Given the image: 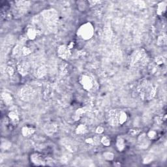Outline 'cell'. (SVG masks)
Segmentation results:
<instances>
[{"label":"cell","instance_id":"obj_33","mask_svg":"<svg viewBox=\"0 0 167 167\" xmlns=\"http://www.w3.org/2000/svg\"><path fill=\"white\" fill-rule=\"evenodd\" d=\"M104 130H105V129H104V128L103 127H101V126H99V127H97L96 130V133L98 134H101L102 133H103Z\"/></svg>","mask_w":167,"mask_h":167},{"label":"cell","instance_id":"obj_30","mask_svg":"<svg viewBox=\"0 0 167 167\" xmlns=\"http://www.w3.org/2000/svg\"><path fill=\"white\" fill-rule=\"evenodd\" d=\"M85 110H84V108H78V109L76 110V111L75 112V115L74 118L76 120H79V118L82 116V114H84L85 113Z\"/></svg>","mask_w":167,"mask_h":167},{"label":"cell","instance_id":"obj_20","mask_svg":"<svg viewBox=\"0 0 167 167\" xmlns=\"http://www.w3.org/2000/svg\"><path fill=\"white\" fill-rule=\"evenodd\" d=\"M146 136L150 141H154V140L157 139L158 137H159V132L155 129H151L148 132Z\"/></svg>","mask_w":167,"mask_h":167},{"label":"cell","instance_id":"obj_13","mask_svg":"<svg viewBox=\"0 0 167 167\" xmlns=\"http://www.w3.org/2000/svg\"><path fill=\"white\" fill-rule=\"evenodd\" d=\"M30 69V65L28 62L22 61L17 65V71L22 76H26L29 73Z\"/></svg>","mask_w":167,"mask_h":167},{"label":"cell","instance_id":"obj_22","mask_svg":"<svg viewBox=\"0 0 167 167\" xmlns=\"http://www.w3.org/2000/svg\"><path fill=\"white\" fill-rule=\"evenodd\" d=\"M88 131V128L84 124H80L76 128L75 133L76 134L79 135H82L87 133Z\"/></svg>","mask_w":167,"mask_h":167},{"label":"cell","instance_id":"obj_10","mask_svg":"<svg viewBox=\"0 0 167 167\" xmlns=\"http://www.w3.org/2000/svg\"><path fill=\"white\" fill-rule=\"evenodd\" d=\"M40 34V31L35 27H30L26 30V33L24 34L27 40H33L37 38L38 35Z\"/></svg>","mask_w":167,"mask_h":167},{"label":"cell","instance_id":"obj_19","mask_svg":"<svg viewBox=\"0 0 167 167\" xmlns=\"http://www.w3.org/2000/svg\"><path fill=\"white\" fill-rule=\"evenodd\" d=\"M166 9V2H160L158 4L157 7V14L159 16H162L165 12Z\"/></svg>","mask_w":167,"mask_h":167},{"label":"cell","instance_id":"obj_16","mask_svg":"<svg viewBox=\"0 0 167 167\" xmlns=\"http://www.w3.org/2000/svg\"><path fill=\"white\" fill-rule=\"evenodd\" d=\"M2 102L5 104V105L10 106L13 103V99L12 96L8 93H2Z\"/></svg>","mask_w":167,"mask_h":167},{"label":"cell","instance_id":"obj_1","mask_svg":"<svg viewBox=\"0 0 167 167\" xmlns=\"http://www.w3.org/2000/svg\"><path fill=\"white\" fill-rule=\"evenodd\" d=\"M135 95L143 101H150L156 93V88L148 80H143L135 89Z\"/></svg>","mask_w":167,"mask_h":167},{"label":"cell","instance_id":"obj_26","mask_svg":"<svg viewBox=\"0 0 167 167\" xmlns=\"http://www.w3.org/2000/svg\"><path fill=\"white\" fill-rule=\"evenodd\" d=\"M31 53V50L28 47H26L24 45L22 44V49H21V56H27L30 55Z\"/></svg>","mask_w":167,"mask_h":167},{"label":"cell","instance_id":"obj_25","mask_svg":"<svg viewBox=\"0 0 167 167\" xmlns=\"http://www.w3.org/2000/svg\"><path fill=\"white\" fill-rule=\"evenodd\" d=\"M155 63L157 66H164L166 64V60L163 56H158L155 58Z\"/></svg>","mask_w":167,"mask_h":167},{"label":"cell","instance_id":"obj_6","mask_svg":"<svg viewBox=\"0 0 167 167\" xmlns=\"http://www.w3.org/2000/svg\"><path fill=\"white\" fill-rule=\"evenodd\" d=\"M19 96L20 99H22V100L28 101L34 97L35 92L33 89L31 87L25 86L20 89Z\"/></svg>","mask_w":167,"mask_h":167},{"label":"cell","instance_id":"obj_18","mask_svg":"<svg viewBox=\"0 0 167 167\" xmlns=\"http://www.w3.org/2000/svg\"><path fill=\"white\" fill-rule=\"evenodd\" d=\"M116 148L118 149V150L119 151H122L125 150V140L120 136L117 137L116 139Z\"/></svg>","mask_w":167,"mask_h":167},{"label":"cell","instance_id":"obj_23","mask_svg":"<svg viewBox=\"0 0 167 167\" xmlns=\"http://www.w3.org/2000/svg\"><path fill=\"white\" fill-rule=\"evenodd\" d=\"M47 74V69L44 66H41L39 67V68L36 71V76L38 78H43Z\"/></svg>","mask_w":167,"mask_h":167},{"label":"cell","instance_id":"obj_31","mask_svg":"<svg viewBox=\"0 0 167 167\" xmlns=\"http://www.w3.org/2000/svg\"><path fill=\"white\" fill-rule=\"evenodd\" d=\"M153 159V157L151 156V155H149V156H147L146 157H145V159H144V162L143 163L144 164H148L150 163V162H151Z\"/></svg>","mask_w":167,"mask_h":167},{"label":"cell","instance_id":"obj_8","mask_svg":"<svg viewBox=\"0 0 167 167\" xmlns=\"http://www.w3.org/2000/svg\"><path fill=\"white\" fill-rule=\"evenodd\" d=\"M57 56L62 60H67L71 56V50L69 47L67 45L62 44L57 48Z\"/></svg>","mask_w":167,"mask_h":167},{"label":"cell","instance_id":"obj_12","mask_svg":"<svg viewBox=\"0 0 167 167\" xmlns=\"http://www.w3.org/2000/svg\"><path fill=\"white\" fill-rule=\"evenodd\" d=\"M150 141L146 136V133H141L139 134L138 138V144L141 149H146L150 146Z\"/></svg>","mask_w":167,"mask_h":167},{"label":"cell","instance_id":"obj_11","mask_svg":"<svg viewBox=\"0 0 167 167\" xmlns=\"http://www.w3.org/2000/svg\"><path fill=\"white\" fill-rule=\"evenodd\" d=\"M43 130L45 134L48 136H52L55 134L57 130V125L52 122H48L44 124L43 127Z\"/></svg>","mask_w":167,"mask_h":167},{"label":"cell","instance_id":"obj_24","mask_svg":"<svg viewBox=\"0 0 167 167\" xmlns=\"http://www.w3.org/2000/svg\"><path fill=\"white\" fill-rule=\"evenodd\" d=\"M12 146V144L11 142H9L7 140H2V144H1V149L2 150H7L9 149H10Z\"/></svg>","mask_w":167,"mask_h":167},{"label":"cell","instance_id":"obj_7","mask_svg":"<svg viewBox=\"0 0 167 167\" xmlns=\"http://www.w3.org/2000/svg\"><path fill=\"white\" fill-rule=\"evenodd\" d=\"M31 163L35 166H46L47 159L39 153H33L30 157Z\"/></svg>","mask_w":167,"mask_h":167},{"label":"cell","instance_id":"obj_35","mask_svg":"<svg viewBox=\"0 0 167 167\" xmlns=\"http://www.w3.org/2000/svg\"><path fill=\"white\" fill-rule=\"evenodd\" d=\"M114 165L115 166H121V164L120 163V162H115V163L114 164Z\"/></svg>","mask_w":167,"mask_h":167},{"label":"cell","instance_id":"obj_9","mask_svg":"<svg viewBox=\"0 0 167 167\" xmlns=\"http://www.w3.org/2000/svg\"><path fill=\"white\" fill-rule=\"evenodd\" d=\"M61 144L67 150H68L69 151L72 153L76 152L78 150L77 145H76V143L73 141V140L68 138H64L61 139Z\"/></svg>","mask_w":167,"mask_h":167},{"label":"cell","instance_id":"obj_29","mask_svg":"<svg viewBox=\"0 0 167 167\" xmlns=\"http://www.w3.org/2000/svg\"><path fill=\"white\" fill-rule=\"evenodd\" d=\"M103 157L105 158V159H106V161H112L114 159V154L112 152H109V151H106V152H105L103 153Z\"/></svg>","mask_w":167,"mask_h":167},{"label":"cell","instance_id":"obj_17","mask_svg":"<svg viewBox=\"0 0 167 167\" xmlns=\"http://www.w3.org/2000/svg\"><path fill=\"white\" fill-rule=\"evenodd\" d=\"M35 132V129L32 127H28V126H24L22 128L21 133L24 137H30L31 135L34 134Z\"/></svg>","mask_w":167,"mask_h":167},{"label":"cell","instance_id":"obj_4","mask_svg":"<svg viewBox=\"0 0 167 167\" xmlns=\"http://www.w3.org/2000/svg\"><path fill=\"white\" fill-rule=\"evenodd\" d=\"M93 35L94 28L90 22H86V23L81 25L77 30L78 37L85 40L92 39Z\"/></svg>","mask_w":167,"mask_h":167},{"label":"cell","instance_id":"obj_28","mask_svg":"<svg viewBox=\"0 0 167 167\" xmlns=\"http://www.w3.org/2000/svg\"><path fill=\"white\" fill-rule=\"evenodd\" d=\"M101 143L105 146H109L111 144V140L108 137L104 136L101 138Z\"/></svg>","mask_w":167,"mask_h":167},{"label":"cell","instance_id":"obj_5","mask_svg":"<svg viewBox=\"0 0 167 167\" xmlns=\"http://www.w3.org/2000/svg\"><path fill=\"white\" fill-rule=\"evenodd\" d=\"M80 83L83 89L87 92L93 91L96 88V82L92 76L84 74L80 76Z\"/></svg>","mask_w":167,"mask_h":167},{"label":"cell","instance_id":"obj_14","mask_svg":"<svg viewBox=\"0 0 167 167\" xmlns=\"http://www.w3.org/2000/svg\"><path fill=\"white\" fill-rule=\"evenodd\" d=\"M8 118L10 120L11 123L12 125H17L20 121V116L19 112L15 109L11 110L8 113Z\"/></svg>","mask_w":167,"mask_h":167},{"label":"cell","instance_id":"obj_21","mask_svg":"<svg viewBox=\"0 0 167 167\" xmlns=\"http://www.w3.org/2000/svg\"><path fill=\"white\" fill-rule=\"evenodd\" d=\"M85 142L88 144H90V145L98 146L101 143V138L98 137L88 138L85 140Z\"/></svg>","mask_w":167,"mask_h":167},{"label":"cell","instance_id":"obj_2","mask_svg":"<svg viewBox=\"0 0 167 167\" xmlns=\"http://www.w3.org/2000/svg\"><path fill=\"white\" fill-rule=\"evenodd\" d=\"M127 114L125 112L118 109H113L108 112L107 120L111 126L118 127L124 125L127 120Z\"/></svg>","mask_w":167,"mask_h":167},{"label":"cell","instance_id":"obj_3","mask_svg":"<svg viewBox=\"0 0 167 167\" xmlns=\"http://www.w3.org/2000/svg\"><path fill=\"white\" fill-rule=\"evenodd\" d=\"M148 57L147 53L143 49L134 51L129 57V64L132 67L141 68L147 64Z\"/></svg>","mask_w":167,"mask_h":167},{"label":"cell","instance_id":"obj_32","mask_svg":"<svg viewBox=\"0 0 167 167\" xmlns=\"http://www.w3.org/2000/svg\"><path fill=\"white\" fill-rule=\"evenodd\" d=\"M140 133H141V130L137 129H130L129 130V134L133 135V136H135V135L138 134Z\"/></svg>","mask_w":167,"mask_h":167},{"label":"cell","instance_id":"obj_34","mask_svg":"<svg viewBox=\"0 0 167 167\" xmlns=\"http://www.w3.org/2000/svg\"><path fill=\"white\" fill-rule=\"evenodd\" d=\"M7 73H8L9 75L12 76L13 74H14V73H15V70H14V69L12 68V67H7Z\"/></svg>","mask_w":167,"mask_h":167},{"label":"cell","instance_id":"obj_15","mask_svg":"<svg viewBox=\"0 0 167 167\" xmlns=\"http://www.w3.org/2000/svg\"><path fill=\"white\" fill-rule=\"evenodd\" d=\"M16 11L20 13H23L24 12L26 11V10H27V9H28L29 5L28 3L29 2H16Z\"/></svg>","mask_w":167,"mask_h":167},{"label":"cell","instance_id":"obj_27","mask_svg":"<svg viewBox=\"0 0 167 167\" xmlns=\"http://www.w3.org/2000/svg\"><path fill=\"white\" fill-rule=\"evenodd\" d=\"M166 43V37L165 35H161L159 36L157 39V44L159 46H165Z\"/></svg>","mask_w":167,"mask_h":167}]
</instances>
